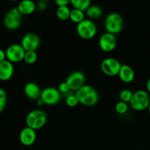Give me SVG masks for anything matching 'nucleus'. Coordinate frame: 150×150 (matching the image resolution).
<instances>
[{"label":"nucleus","mask_w":150,"mask_h":150,"mask_svg":"<svg viewBox=\"0 0 150 150\" xmlns=\"http://www.w3.org/2000/svg\"><path fill=\"white\" fill-rule=\"evenodd\" d=\"M85 14L84 12L82 11V10H79V9L73 8V10H71L70 11V20L72 22L75 23H79L80 22H81L82 21L84 20Z\"/></svg>","instance_id":"nucleus-19"},{"label":"nucleus","mask_w":150,"mask_h":150,"mask_svg":"<svg viewBox=\"0 0 150 150\" xmlns=\"http://www.w3.org/2000/svg\"><path fill=\"white\" fill-rule=\"evenodd\" d=\"M26 51L21 44H13L6 49V59L12 63H17L23 61Z\"/></svg>","instance_id":"nucleus-9"},{"label":"nucleus","mask_w":150,"mask_h":150,"mask_svg":"<svg viewBox=\"0 0 150 150\" xmlns=\"http://www.w3.org/2000/svg\"><path fill=\"white\" fill-rule=\"evenodd\" d=\"M118 76L122 81L125 83H129L133 81L136 74L134 70L130 66L127 64H122Z\"/></svg>","instance_id":"nucleus-16"},{"label":"nucleus","mask_w":150,"mask_h":150,"mask_svg":"<svg viewBox=\"0 0 150 150\" xmlns=\"http://www.w3.org/2000/svg\"><path fill=\"white\" fill-rule=\"evenodd\" d=\"M133 92L130 89H123L120 94V98L121 101L125 103H130L133 97Z\"/></svg>","instance_id":"nucleus-23"},{"label":"nucleus","mask_w":150,"mask_h":150,"mask_svg":"<svg viewBox=\"0 0 150 150\" xmlns=\"http://www.w3.org/2000/svg\"><path fill=\"white\" fill-rule=\"evenodd\" d=\"M39 1H48L49 0H39Z\"/></svg>","instance_id":"nucleus-33"},{"label":"nucleus","mask_w":150,"mask_h":150,"mask_svg":"<svg viewBox=\"0 0 150 150\" xmlns=\"http://www.w3.org/2000/svg\"><path fill=\"white\" fill-rule=\"evenodd\" d=\"M14 73V66L7 59L0 62V80L8 81L13 77Z\"/></svg>","instance_id":"nucleus-15"},{"label":"nucleus","mask_w":150,"mask_h":150,"mask_svg":"<svg viewBox=\"0 0 150 150\" xmlns=\"http://www.w3.org/2000/svg\"><path fill=\"white\" fill-rule=\"evenodd\" d=\"M23 21V16L17 7H13L9 10L4 17V25L8 30H16L21 26Z\"/></svg>","instance_id":"nucleus-6"},{"label":"nucleus","mask_w":150,"mask_h":150,"mask_svg":"<svg viewBox=\"0 0 150 150\" xmlns=\"http://www.w3.org/2000/svg\"><path fill=\"white\" fill-rule=\"evenodd\" d=\"M65 103L70 108H74L77 106L78 104L79 103V101L76 97V94H71L69 95L65 99Z\"/></svg>","instance_id":"nucleus-25"},{"label":"nucleus","mask_w":150,"mask_h":150,"mask_svg":"<svg viewBox=\"0 0 150 150\" xmlns=\"http://www.w3.org/2000/svg\"><path fill=\"white\" fill-rule=\"evenodd\" d=\"M76 95L79 103L87 107L96 105L99 100V95L96 89L90 85H86L76 92Z\"/></svg>","instance_id":"nucleus-1"},{"label":"nucleus","mask_w":150,"mask_h":150,"mask_svg":"<svg viewBox=\"0 0 150 150\" xmlns=\"http://www.w3.org/2000/svg\"><path fill=\"white\" fill-rule=\"evenodd\" d=\"M38 60V54L36 51H26L23 61L27 64H33Z\"/></svg>","instance_id":"nucleus-22"},{"label":"nucleus","mask_w":150,"mask_h":150,"mask_svg":"<svg viewBox=\"0 0 150 150\" xmlns=\"http://www.w3.org/2000/svg\"><path fill=\"white\" fill-rule=\"evenodd\" d=\"M70 10L68 6H61V7H57L56 10V15L57 17L61 21H66L67 19H70Z\"/></svg>","instance_id":"nucleus-20"},{"label":"nucleus","mask_w":150,"mask_h":150,"mask_svg":"<svg viewBox=\"0 0 150 150\" xmlns=\"http://www.w3.org/2000/svg\"><path fill=\"white\" fill-rule=\"evenodd\" d=\"M6 59H6L5 51H3L2 49L0 48V62H1L4 61V60Z\"/></svg>","instance_id":"nucleus-30"},{"label":"nucleus","mask_w":150,"mask_h":150,"mask_svg":"<svg viewBox=\"0 0 150 150\" xmlns=\"http://www.w3.org/2000/svg\"><path fill=\"white\" fill-rule=\"evenodd\" d=\"M17 9L22 16H29L36 10L37 4L32 0H21L18 4Z\"/></svg>","instance_id":"nucleus-17"},{"label":"nucleus","mask_w":150,"mask_h":150,"mask_svg":"<svg viewBox=\"0 0 150 150\" xmlns=\"http://www.w3.org/2000/svg\"><path fill=\"white\" fill-rule=\"evenodd\" d=\"M104 26L106 32L117 35L122 31L124 27V20L122 16L117 13L108 14L104 21Z\"/></svg>","instance_id":"nucleus-3"},{"label":"nucleus","mask_w":150,"mask_h":150,"mask_svg":"<svg viewBox=\"0 0 150 150\" xmlns=\"http://www.w3.org/2000/svg\"><path fill=\"white\" fill-rule=\"evenodd\" d=\"M70 4L73 8L85 12L91 5V0H70Z\"/></svg>","instance_id":"nucleus-21"},{"label":"nucleus","mask_w":150,"mask_h":150,"mask_svg":"<svg viewBox=\"0 0 150 150\" xmlns=\"http://www.w3.org/2000/svg\"><path fill=\"white\" fill-rule=\"evenodd\" d=\"M68 84L70 90L77 91L85 85L86 76L81 71H74L67 76L65 81Z\"/></svg>","instance_id":"nucleus-11"},{"label":"nucleus","mask_w":150,"mask_h":150,"mask_svg":"<svg viewBox=\"0 0 150 150\" xmlns=\"http://www.w3.org/2000/svg\"><path fill=\"white\" fill-rule=\"evenodd\" d=\"M122 64L114 57H108L102 61L100 68L103 73L108 76H115L119 74Z\"/></svg>","instance_id":"nucleus-8"},{"label":"nucleus","mask_w":150,"mask_h":150,"mask_svg":"<svg viewBox=\"0 0 150 150\" xmlns=\"http://www.w3.org/2000/svg\"><path fill=\"white\" fill-rule=\"evenodd\" d=\"M37 139L36 130L27 127L22 129L19 134V140L23 146H29L35 143Z\"/></svg>","instance_id":"nucleus-13"},{"label":"nucleus","mask_w":150,"mask_h":150,"mask_svg":"<svg viewBox=\"0 0 150 150\" xmlns=\"http://www.w3.org/2000/svg\"><path fill=\"white\" fill-rule=\"evenodd\" d=\"M7 93L3 89L0 88V113L4 111L7 104Z\"/></svg>","instance_id":"nucleus-26"},{"label":"nucleus","mask_w":150,"mask_h":150,"mask_svg":"<svg viewBox=\"0 0 150 150\" xmlns=\"http://www.w3.org/2000/svg\"><path fill=\"white\" fill-rule=\"evenodd\" d=\"M9 1H18V0H9Z\"/></svg>","instance_id":"nucleus-34"},{"label":"nucleus","mask_w":150,"mask_h":150,"mask_svg":"<svg viewBox=\"0 0 150 150\" xmlns=\"http://www.w3.org/2000/svg\"><path fill=\"white\" fill-rule=\"evenodd\" d=\"M86 16L90 20L98 19L102 17L103 10L98 5H90L89 8L85 11Z\"/></svg>","instance_id":"nucleus-18"},{"label":"nucleus","mask_w":150,"mask_h":150,"mask_svg":"<svg viewBox=\"0 0 150 150\" xmlns=\"http://www.w3.org/2000/svg\"><path fill=\"white\" fill-rule=\"evenodd\" d=\"M40 38L37 34L29 32L22 38L21 45L26 51H36L40 45Z\"/></svg>","instance_id":"nucleus-10"},{"label":"nucleus","mask_w":150,"mask_h":150,"mask_svg":"<svg viewBox=\"0 0 150 150\" xmlns=\"http://www.w3.org/2000/svg\"><path fill=\"white\" fill-rule=\"evenodd\" d=\"M56 4L58 7L61 6H67L69 4H70V0H54Z\"/></svg>","instance_id":"nucleus-29"},{"label":"nucleus","mask_w":150,"mask_h":150,"mask_svg":"<svg viewBox=\"0 0 150 150\" xmlns=\"http://www.w3.org/2000/svg\"><path fill=\"white\" fill-rule=\"evenodd\" d=\"M40 99L43 104L48 105H54L59 103L61 100V93L57 88L48 86L42 90Z\"/></svg>","instance_id":"nucleus-7"},{"label":"nucleus","mask_w":150,"mask_h":150,"mask_svg":"<svg viewBox=\"0 0 150 150\" xmlns=\"http://www.w3.org/2000/svg\"><path fill=\"white\" fill-rule=\"evenodd\" d=\"M76 32L82 39H92L97 34V26L92 20L84 19L77 24Z\"/></svg>","instance_id":"nucleus-5"},{"label":"nucleus","mask_w":150,"mask_h":150,"mask_svg":"<svg viewBox=\"0 0 150 150\" xmlns=\"http://www.w3.org/2000/svg\"><path fill=\"white\" fill-rule=\"evenodd\" d=\"M150 103L149 93L146 90L140 89L133 92V97L129 103L133 110L142 111L147 109Z\"/></svg>","instance_id":"nucleus-4"},{"label":"nucleus","mask_w":150,"mask_h":150,"mask_svg":"<svg viewBox=\"0 0 150 150\" xmlns=\"http://www.w3.org/2000/svg\"><path fill=\"white\" fill-rule=\"evenodd\" d=\"M147 110H148V112H149V116H150V103H149V106H148V108H147Z\"/></svg>","instance_id":"nucleus-32"},{"label":"nucleus","mask_w":150,"mask_h":150,"mask_svg":"<svg viewBox=\"0 0 150 150\" xmlns=\"http://www.w3.org/2000/svg\"><path fill=\"white\" fill-rule=\"evenodd\" d=\"M48 120L47 114L41 109H35L29 112L26 117V126L38 130L45 125Z\"/></svg>","instance_id":"nucleus-2"},{"label":"nucleus","mask_w":150,"mask_h":150,"mask_svg":"<svg viewBox=\"0 0 150 150\" xmlns=\"http://www.w3.org/2000/svg\"><path fill=\"white\" fill-rule=\"evenodd\" d=\"M57 89H58V90L59 91V92L61 94H67L70 90V87H69L68 84H67V83L66 81H63L62 83H60L59 84Z\"/></svg>","instance_id":"nucleus-27"},{"label":"nucleus","mask_w":150,"mask_h":150,"mask_svg":"<svg viewBox=\"0 0 150 150\" xmlns=\"http://www.w3.org/2000/svg\"><path fill=\"white\" fill-rule=\"evenodd\" d=\"M115 111L117 114H120V115H123V114H126L128 111V105H127V103L120 101V102L116 104Z\"/></svg>","instance_id":"nucleus-24"},{"label":"nucleus","mask_w":150,"mask_h":150,"mask_svg":"<svg viewBox=\"0 0 150 150\" xmlns=\"http://www.w3.org/2000/svg\"><path fill=\"white\" fill-rule=\"evenodd\" d=\"M146 89L148 93H150V78H149L146 83Z\"/></svg>","instance_id":"nucleus-31"},{"label":"nucleus","mask_w":150,"mask_h":150,"mask_svg":"<svg viewBox=\"0 0 150 150\" xmlns=\"http://www.w3.org/2000/svg\"><path fill=\"white\" fill-rule=\"evenodd\" d=\"M99 46L104 52H111L116 48L117 45V39L115 35L105 32L99 39Z\"/></svg>","instance_id":"nucleus-12"},{"label":"nucleus","mask_w":150,"mask_h":150,"mask_svg":"<svg viewBox=\"0 0 150 150\" xmlns=\"http://www.w3.org/2000/svg\"><path fill=\"white\" fill-rule=\"evenodd\" d=\"M37 9L40 11H45L47 9V3L46 1H39L38 4H37Z\"/></svg>","instance_id":"nucleus-28"},{"label":"nucleus","mask_w":150,"mask_h":150,"mask_svg":"<svg viewBox=\"0 0 150 150\" xmlns=\"http://www.w3.org/2000/svg\"><path fill=\"white\" fill-rule=\"evenodd\" d=\"M23 92L26 98L31 100H37L40 98L42 90L35 82H28L23 88Z\"/></svg>","instance_id":"nucleus-14"}]
</instances>
